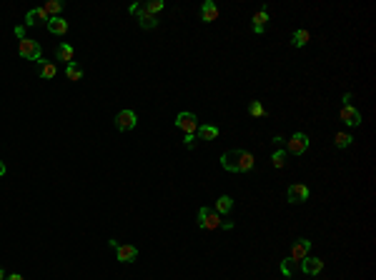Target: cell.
<instances>
[{
  "instance_id": "1",
  "label": "cell",
  "mask_w": 376,
  "mask_h": 280,
  "mask_svg": "<svg viewBox=\"0 0 376 280\" xmlns=\"http://www.w3.org/2000/svg\"><path fill=\"white\" fill-rule=\"evenodd\" d=\"M221 165L228 173H248L253 168V155L248 150H228L221 155Z\"/></svg>"
},
{
  "instance_id": "2",
  "label": "cell",
  "mask_w": 376,
  "mask_h": 280,
  "mask_svg": "<svg viewBox=\"0 0 376 280\" xmlns=\"http://www.w3.org/2000/svg\"><path fill=\"white\" fill-rule=\"evenodd\" d=\"M198 228H203V230H216V228H221V215L211 208H201L198 210Z\"/></svg>"
},
{
  "instance_id": "3",
  "label": "cell",
  "mask_w": 376,
  "mask_h": 280,
  "mask_svg": "<svg viewBox=\"0 0 376 280\" xmlns=\"http://www.w3.org/2000/svg\"><path fill=\"white\" fill-rule=\"evenodd\" d=\"M176 128L183 130L186 135H196V130H198V118H196L193 113H178V118H176Z\"/></svg>"
},
{
  "instance_id": "4",
  "label": "cell",
  "mask_w": 376,
  "mask_h": 280,
  "mask_svg": "<svg viewBox=\"0 0 376 280\" xmlns=\"http://www.w3.org/2000/svg\"><path fill=\"white\" fill-rule=\"evenodd\" d=\"M18 50H20V55H23L25 60H38V63L43 60V50H40V45H38L35 40H28V38L20 40V48H18Z\"/></svg>"
},
{
  "instance_id": "5",
  "label": "cell",
  "mask_w": 376,
  "mask_h": 280,
  "mask_svg": "<svg viewBox=\"0 0 376 280\" xmlns=\"http://www.w3.org/2000/svg\"><path fill=\"white\" fill-rule=\"evenodd\" d=\"M286 150H289V153H294V155L306 153V150H308V135H303V133H294L291 138L286 140Z\"/></svg>"
},
{
  "instance_id": "6",
  "label": "cell",
  "mask_w": 376,
  "mask_h": 280,
  "mask_svg": "<svg viewBox=\"0 0 376 280\" xmlns=\"http://www.w3.org/2000/svg\"><path fill=\"white\" fill-rule=\"evenodd\" d=\"M286 198H289V203L299 205V203H303V200H308V188H306L303 183H294V185H289Z\"/></svg>"
},
{
  "instance_id": "7",
  "label": "cell",
  "mask_w": 376,
  "mask_h": 280,
  "mask_svg": "<svg viewBox=\"0 0 376 280\" xmlns=\"http://www.w3.org/2000/svg\"><path fill=\"white\" fill-rule=\"evenodd\" d=\"M116 128L118 130H133L136 128V113L133 110H121L116 115Z\"/></svg>"
},
{
  "instance_id": "8",
  "label": "cell",
  "mask_w": 376,
  "mask_h": 280,
  "mask_svg": "<svg viewBox=\"0 0 376 280\" xmlns=\"http://www.w3.org/2000/svg\"><path fill=\"white\" fill-rule=\"evenodd\" d=\"M299 265L306 275H318V273L324 270V260H321V258H303Z\"/></svg>"
},
{
  "instance_id": "9",
  "label": "cell",
  "mask_w": 376,
  "mask_h": 280,
  "mask_svg": "<svg viewBox=\"0 0 376 280\" xmlns=\"http://www.w3.org/2000/svg\"><path fill=\"white\" fill-rule=\"evenodd\" d=\"M116 258H118L121 263H133V260L138 258V248H136V245H118V248H116Z\"/></svg>"
},
{
  "instance_id": "10",
  "label": "cell",
  "mask_w": 376,
  "mask_h": 280,
  "mask_svg": "<svg viewBox=\"0 0 376 280\" xmlns=\"http://www.w3.org/2000/svg\"><path fill=\"white\" fill-rule=\"evenodd\" d=\"M308 250H311V240H303L301 238L299 243H294V248H291V260L301 263L303 258H308Z\"/></svg>"
},
{
  "instance_id": "11",
  "label": "cell",
  "mask_w": 376,
  "mask_h": 280,
  "mask_svg": "<svg viewBox=\"0 0 376 280\" xmlns=\"http://www.w3.org/2000/svg\"><path fill=\"white\" fill-rule=\"evenodd\" d=\"M341 120L346 125H361V113L354 108V105H344L341 108Z\"/></svg>"
},
{
  "instance_id": "12",
  "label": "cell",
  "mask_w": 376,
  "mask_h": 280,
  "mask_svg": "<svg viewBox=\"0 0 376 280\" xmlns=\"http://www.w3.org/2000/svg\"><path fill=\"white\" fill-rule=\"evenodd\" d=\"M201 20H203V23H213V20H219V8H216V3L206 0V3L201 5Z\"/></svg>"
},
{
  "instance_id": "13",
  "label": "cell",
  "mask_w": 376,
  "mask_h": 280,
  "mask_svg": "<svg viewBox=\"0 0 376 280\" xmlns=\"http://www.w3.org/2000/svg\"><path fill=\"white\" fill-rule=\"evenodd\" d=\"M50 20V15L43 10V8H35V10H30L28 15H25V23L28 25H38V23H48Z\"/></svg>"
},
{
  "instance_id": "14",
  "label": "cell",
  "mask_w": 376,
  "mask_h": 280,
  "mask_svg": "<svg viewBox=\"0 0 376 280\" xmlns=\"http://www.w3.org/2000/svg\"><path fill=\"white\" fill-rule=\"evenodd\" d=\"M48 30H50L53 35H66V33H68V20H63L61 15H58V18H50V20H48Z\"/></svg>"
},
{
  "instance_id": "15",
  "label": "cell",
  "mask_w": 376,
  "mask_h": 280,
  "mask_svg": "<svg viewBox=\"0 0 376 280\" xmlns=\"http://www.w3.org/2000/svg\"><path fill=\"white\" fill-rule=\"evenodd\" d=\"M196 138L198 140H216L219 138V128H216V125H198Z\"/></svg>"
},
{
  "instance_id": "16",
  "label": "cell",
  "mask_w": 376,
  "mask_h": 280,
  "mask_svg": "<svg viewBox=\"0 0 376 280\" xmlns=\"http://www.w3.org/2000/svg\"><path fill=\"white\" fill-rule=\"evenodd\" d=\"M138 23H141V28L150 30V28H155V25H158V18H155V15H150L148 10L143 8V10L138 13Z\"/></svg>"
},
{
  "instance_id": "17",
  "label": "cell",
  "mask_w": 376,
  "mask_h": 280,
  "mask_svg": "<svg viewBox=\"0 0 376 280\" xmlns=\"http://www.w3.org/2000/svg\"><path fill=\"white\" fill-rule=\"evenodd\" d=\"M43 10H45L50 18H58L61 10H63V0H48V3L43 5Z\"/></svg>"
},
{
  "instance_id": "18",
  "label": "cell",
  "mask_w": 376,
  "mask_h": 280,
  "mask_svg": "<svg viewBox=\"0 0 376 280\" xmlns=\"http://www.w3.org/2000/svg\"><path fill=\"white\" fill-rule=\"evenodd\" d=\"M56 55H58V60H63L66 65H68V63H73V48H71L68 43H63V45L56 50Z\"/></svg>"
},
{
  "instance_id": "19",
  "label": "cell",
  "mask_w": 376,
  "mask_h": 280,
  "mask_svg": "<svg viewBox=\"0 0 376 280\" xmlns=\"http://www.w3.org/2000/svg\"><path fill=\"white\" fill-rule=\"evenodd\" d=\"M308 30H294V35H291V43H294V48H303V45H308Z\"/></svg>"
},
{
  "instance_id": "20",
  "label": "cell",
  "mask_w": 376,
  "mask_h": 280,
  "mask_svg": "<svg viewBox=\"0 0 376 280\" xmlns=\"http://www.w3.org/2000/svg\"><path fill=\"white\" fill-rule=\"evenodd\" d=\"M233 208V198H228V195H221L219 200H216V213L219 215H226L228 210Z\"/></svg>"
},
{
  "instance_id": "21",
  "label": "cell",
  "mask_w": 376,
  "mask_h": 280,
  "mask_svg": "<svg viewBox=\"0 0 376 280\" xmlns=\"http://www.w3.org/2000/svg\"><path fill=\"white\" fill-rule=\"evenodd\" d=\"M296 268H299L296 260H291V258H289V260H281V273H284L286 278H291V275L296 273Z\"/></svg>"
},
{
  "instance_id": "22",
  "label": "cell",
  "mask_w": 376,
  "mask_h": 280,
  "mask_svg": "<svg viewBox=\"0 0 376 280\" xmlns=\"http://www.w3.org/2000/svg\"><path fill=\"white\" fill-rule=\"evenodd\" d=\"M66 75H68V80H80L83 78V70L78 68L75 63H68L66 65Z\"/></svg>"
},
{
  "instance_id": "23",
  "label": "cell",
  "mask_w": 376,
  "mask_h": 280,
  "mask_svg": "<svg viewBox=\"0 0 376 280\" xmlns=\"http://www.w3.org/2000/svg\"><path fill=\"white\" fill-rule=\"evenodd\" d=\"M266 20H268V13H266V8H261V10L253 15V28H263Z\"/></svg>"
},
{
  "instance_id": "24",
  "label": "cell",
  "mask_w": 376,
  "mask_h": 280,
  "mask_svg": "<svg viewBox=\"0 0 376 280\" xmlns=\"http://www.w3.org/2000/svg\"><path fill=\"white\" fill-rule=\"evenodd\" d=\"M248 113H251L253 118H263V115H266V108H263L258 100H253V103L248 105Z\"/></svg>"
},
{
  "instance_id": "25",
  "label": "cell",
  "mask_w": 376,
  "mask_h": 280,
  "mask_svg": "<svg viewBox=\"0 0 376 280\" xmlns=\"http://www.w3.org/2000/svg\"><path fill=\"white\" fill-rule=\"evenodd\" d=\"M58 70H56V65L53 63H45V60H40V75L43 78H53Z\"/></svg>"
},
{
  "instance_id": "26",
  "label": "cell",
  "mask_w": 376,
  "mask_h": 280,
  "mask_svg": "<svg viewBox=\"0 0 376 280\" xmlns=\"http://www.w3.org/2000/svg\"><path fill=\"white\" fill-rule=\"evenodd\" d=\"M354 143V138L349 133H336V148H349Z\"/></svg>"
},
{
  "instance_id": "27",
  "label": "cell",
  "mask_w": 376,
  "mask_h": 280,
  "mask_svg": "<svg viewBox=\"0 0 376 280\" xmlns=\"http://www.w3.org/2000/svg\"><path fill=\"white\" fill-rule=\"evenodd\" d=\"M271 160H274V168H284L286 165V150H276Z\"/></svg>"
},
{
  "instance_id": "28",
  "label": "cell",
  "mask_w": 376,
  "mask_h": 280,
  "mask_svg": "<svg viewBox=\"0 0 376 280\" xmlns=\"http://www.w3.org/2000/svg\"><path fill=\"white\" fill-rule=\"evenodd\" d=\"M143 8L148 10L150 15H155V13H160V10H163V0H150V3H146Z\"/></svg>"
},
{
  "instance_id": "29",
  "label": "cell",
  "mask_w": 376,
  "mask_h": 280,
  "mask_svg": "<svg viewBox=\"0 0 376 280\" xmlns=\"http://www.w3.org/2000/svg\"><path fill=\"white\" fill-rule=\"evenodd\" d=\"M141 10H143V5H141V3H133V5H131V15H136V18H138V13H141Z\"/></svg>"
},
{
  "instance_id": "30",
  "label": "cell",
  "mask_w": 376,
  "mask_h": 280,
  "mask_svg": "<svg viewBox=\"0 0 376 280\" xmlns=\"http://www.w3.org/2000/svg\"><path fill=\"white\" fill-rule=\"evenodd\" d=\"M196 135H186V140H183V143H186V148H193V145H196Z\"/></svg>"
},
{
  "instance_id": "31",
  "label": "cell",
  "mask_w": 376,
  "mask_h": 280,
  "mask_svg": "<svg viewBox=\"0 0 376 280\" xmlns=\"http://www.w3.org/2000/svg\"><path fill=\"white\" fill-rule=\"evenodd\" d=\"M15 35H18L20 40H25V28H23V25H18V28H15Z\"/></svg>"
},
{
  "instance_id": "32",
  "label": "cell",
  "mask_w": 376,
  "mask_h": 280,
  "mask_svg": "<svg viewBox=\"0 0 376 280\" xmlns=\"http://www.w3.org/2000/svg\"><path fill=\"white\" fill-rule=\"evenodd\" d=\"M5 280H23V278H20L18 273H13V275H5Z\"/></svg>"
},
{
  "instance_id": "33",
  "label": "cell",
  "mask_w": 376,
  "mask_h": 280,
  "mask_svg": "<svg viewBox=\"0 0 376 280\" xmlns=\"http://www.w3.org/2000/svg\"><path fill=\"white\" fill-rule=\"evenodd\" d=\"M3 175H5V163L0 160V178H3Z\"/></svg>"
},
{
  "instance_id": "34",
  "label": "cell",
  "mask_w": 376,
  "mask_h": 280,
  "mask_svg": "<svg viewBox=\"0 0 376 280\" xmlns=\"http://www.w3.org/2000/svg\"><path fill=\"white\" fill-rule=\"evenodd\" d=\"M0 280H5V273H3V268H0Z\"/></svg>"
}]
</instances>
